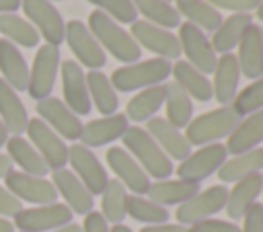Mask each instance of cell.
<instances>
[{
  "label": "cell",
  "mask_w": 263,
  "mask_h": 232,
  "mask_svg": "<svg viewBox=\"0 0 263 232\" xmlns=\"http://www.w3.org/2000/svg\"><path fill=\"white\" fill-rule=\"evenodd\" d=\"M166 2H171V0H166Z\"/></svg>",
  "instance_id": "obj_58"
},
{
  "label": "cell",
  "mask_w": 263,
  "mask_h": 232,
  "mask_svg": "<svg viewBox=\"0 0 263 232\" xmlns=\"http://www.w3.org/2000/svg\"><path fill=\"white\" fill-rule=\"evenodd\" d=\"M127 216L146 226H154V224L168 222L171 214L166 211V207L150 201L144 195H127Z\"/></svg>",
  "instance_id": "obj_40"
},
{
  "label": "cell",
  "mask_w": 263,
  "mask_h": 232,
  "mask_svg": "<svg viewBox=\"0 0 263 232\" xmlns=\"http://www.w3.org/2000/svg\"><path fill=\"white\" fill-rule=\"evenodd\" d=\"M60 74H62L64 103L68 105V109L76 115H88L92 105H90L86 74L82 72V66L74 60H66L60 64Z\"/></svg>",
  "instance_id": "obj_18"
},
{
  "label": "cell",
  "mask_w": 263,
  "mask_h": 232,
  "mask_svg": "<svg viewBox=\"0 0 263 232\" xmlns=\"http://www.w3.org/2000/svg\"><path fill=\"white\" fill-rule=\"evenodd\" d=\"M0 33L4 35L6 41H10L12 45H21V47H35L39 43V33L37 29L21 18L14 12H2L0 14Z\"/></svg>",
  "instance_id": "obj_38"
},
{
  "label": "cell",
  "mask_w": 263,
  "mask_h": 232,
  "mask_svg": "<svg viewBox=\"0 0 263 232\" xmlns=\"http://www.w3.org/2000/svg\"><path fill=\"white\" fill-rule=\"evenodd\" d=\"M60 47L51 43H43L33 60V66L29 70V94L35 101L47 99L53 90L55 78H58V68H60Z\"/></svg>",
  "instance_id": "obj_6"
},
{
  "label": "cell",
  "mask_w": 263,
  "mask_h": 232,
  "mask_svg": "<svg viewBox=\"0 0 263 232\" xmlns=\"http://www.w3.org/2000/svg\"><path fill=\"white\" fill-rule=\"evenodd\" d=\"M0 121L6 127V131L12 136H21L29 123V115L21 96L2 78H0Z\"/></svg>",
  "instance_id": "obj_29"
},
{
  "label": "cell",
  "mask_w": 263,
  "mask_h": 232,
  "mask_svg": "<svg viewBox=\"0 0 263 232\" xmlns=\"http://www.w3.org/2000/svg\"><path fill=\"white\" fill-rule=\"evenodd\" d=\"M261 35H263V27H261Z\"/></svg>",
  "instance_id": "obj_56"
},
{
  "label": "cell",
  "mask_w": 263,
  "mask_h": 232,
  "mask_svg": "<svg viewBox=\"0 0 263 232\" xmlns=\"http://www.w3.org/2000/svg\"><path fill=\"white\" fill-rule=\"evenodd\" d=\"M88 31L92 33V37L99 41V45L103 47V51L111 53L115 60H119L121 64H134L140 62L142 55V47L134 41V37L119 25L115 23L111 16H107L101 10H92L88 14Z\"/></svg>",
  "instance_id": "obj_1"
},
{
  "label": "cell",
  "mask_w": 263,
  "mask_h": 232,
  "mask_svg": "<svg viewBox=\"0 0 263 232\" xmlns=\"http://www.w3.org/2000/svg\"><path fill=\"white\" fill-rule=\"evenodd\" d=\"M4 181H6L4 187L18 201L47 205V203H55V199H58V191H55L53 183L47 181L45 177L27 175V172H21V170H10L4 177Z\"/></svg>",
  "instance_id": "obj_15"
},
{
  "label": "cell",
  "mask_w": 263,
  "mask_h": 232,
  "mask_svg": "<svg viewBox=\"0 0 263 232\" xmlns=\"http://www.w3.org/2000/svg\"><path fill=\"white\" fill-rule=\"evenodd\" d=\"M179 45H181V51L183 55L187 57L185 62H189L195 70H199L201 74H214V68H216V62H218V55L208 39V35L197 29L195 25L191 23H181L179 25Z\"/></svg>",
  "instance_id": "obj_8"
},
{
  "label": "cell",
  "mask_w": 263,
  "mask_h": 232,
  "mask_svg": "<svg viewBox=\"0 0 263 232\" xmlns=\"http://www.w3.org/2000/svg\"><path fill=\"white\" fill-rule=\"evenodd\" d=\"M6 150H8V158L21 166V172L27 175H35V177H45L49 172V166L45 164V160L41 158V154L33 148V144L21 136H12L6 140Z\"/></svg>",
  "instance_id": "obj_32"
},
{
  "label": "cell",
  "mask_w": 263,
  "mask_h": 232,
  "mask_svg": "<svg viewBox=\"0 0 263 232\" xmlns=\"http://www.w3.org/2000/svg\"><path fill=\"white\" fill-rule=\"evenodd\" d=\"M240 68L234 53H222L218 55L216 68H214V82H212V94L220 105H230L238 92L240 82Z\"/></svg>",
  "instance_id": "obj_23"
},
{
  "label": "cell",
  "mask_w": 263,
  "mask_h": 232,
  "mask_svg": "<svg viewBox=\"0 0 263 232\" xmlns=\"http://www.w3.org/2000/svg\"><path fill=\"white\" fill-rule=\"evenodd\" d=\"M68 162L72 166V172L80 179V183L92 193V195H101L103 189L109 183L107 170L101 164V160L97 158V154L82 146V144H72L68 146Z\"/></svg>",
  "instance_id": "obj_13"
},
{
  "label": "cell",
  "mask_w": 263,
  "mask_h": 232,
  "mask_svg": "<svg viewBox=\"0 0 263 232\" xmlns=\"http://www.w3.org/2000/svg\"><path fill=\"white\" fill-rule=\"evenodd\" d=\"M121 142H123V148L136 158V162L144 168L148 177L162 181L175 172L173 160L160 150V146L152 140V136L144 127L129 125L121 136Z\"/></svg>",
  "instance_id": "obj_2"
},
{
  "label": "cell",
  "mask_w": 263,
  "mask_h": 232,
  "mask_svg": "<svg viewBox=\"0 0 263 232\" xmlns=\"http://www.w3.org/2000/svg\"><path fill=\"white\" fill-rule=\"evenodd\" d=\"M64 41L68 43L70 51L76 55L78 64L88 70H101L107 64V53L99 45V41L92 37L88 27L82 21H68Z\"/></svg>",
  "instance_id": "obj_9"
},
{
  "label": "cell",
  "mask_w": 263,
  "mask_h": 232,
  "mask_svg": "<svg viewBox=\"0 0 263 232\" xmlns=\"http://www.w3.org/2000/svg\"><path fill=\"white\" fill-rule=\"evenodd\" d=\"M140 232H191L189 226H183V224H154V226H144Z\"/></svg>",
  "instance_id": "obj_48"
},
{
  "label": "cell",
  "mask_w": 263,
  "mask_h": 232,
  "mask_svg": "<svg viewBox=\"0 0 263 232\" xmlns=\"http://www.w3.org/2000/svg\"><path fill=\"white\" fill-rule=\"evenodd\" d=\"M226 197H228V189L222 183L212 185L203 191H197L193 197H189L185 203H181L177 207V211H175L177 224L193 226L201 220L214 218L216 214H220L224 209Z\"/></svg>",
  "instance_id": "obj_5"
},
{
  "label": "cell",
  "mask_w": 263,
  "mask_h": 232,
  "mask_svg": "<svg viewBox=\"0 0 263 232\" xmlns=\"http://www.w3.org/2000/svg\"><path fill=\"white\" fill-rule=\"evenodd\" d=\"M164 96H166V86L164 84L142 88L138 94H134L127 101L123 115L127 117V121H134V123L148 121V119L156 117L158 109L164 105Z\"/></svg>",
  "instance_id": "obj_28"
},
{
  "label": "cell",
  "mask_w": 263,
  "mask_h": 232,
  "mask_svg": "<svg viewBox=\"0 0 263 232\" xmlns=\"http://www.w3.org/2000/svg\"><path fill=\"white\" fill-rule=\"evenodd\" d=\"M10 170H12V160L8 158V154H0V179H4Z\"/></svg>",
  "instance_id": "obj_49"
},
{
  "label": "cell",
  "mask_w": 263,
  "mask_h": 232,
  "mask_svg": "<svg viewBox=\"0 0 263 232\" xmlns=\"http://www.w3.org/2000/svg\"><path fill=\"white\" fill-rule=\"evenodd\" d=\"M216 10L222 8V10H230L232 14H240V12H249L251 10H257L259 2L261 0H208Z\"/></svg>",
  "instance_id": "obj_44"
},
{
  "label": "cell",
  "mask_w": 263,
  "mask_h": 232,
  "mask_svg": "<svg viewBox=\"0 0 263 232\" xmlns=\"http://www.w3.org/2000/svg\"><path fill=\"white\" fill-rule=\"evenodd\" d=\"M35 111L41 121H45L62 140H78L82 131V121L76 113L68 109V105L62 99L47 96L37 101Z\"/></svg>",
  "instance_id": "obj_17"
},
{
  "label": "cell",
  "mask_w": 263,
  "mask_h": 232,
  "mask_svg": "<svg viewBox=\"0 0 263 232\" xmlns=\"http://www.w3.org/2000/svg\"><path fill=\"white\" fill-rule=\"evenodd\" d=\"M164 86H166V96H164L166 117L164 119L171 125L183 129L193 119V101L177 82H168Z\"/></svg>",
  "instance_id": "obj_36"
},
{
  "label": "cell",
  "mask_w": 263,
  "mask_h": 232,
  "mask_svg": "<svg viewBox=\"0 0 263 232\" xmlns=\"http://www.w3.org/2000/svg\"><path fill=\"white\" fill-rule=\"evenodd\" d=\"M263 142V109L255 111L251 115H245L238 125L232 129L226 142V152L228 154H242L253 148H259Z\"/></svg>",
  "instance_id": "obj_25"
},
{
  "label": "cell",
  "mask_w": 263,
  "mask_h": 232,
  "mask_svg": "<svg viewBox=\"0 0 263 232\" xmlns=\"http://www.w3.org/2000/svg\"><path fill=\"white\" fill-rule=\"evenodd\" d=\"M230 105L240 117L261 111L263 109V76L253 80L251 84H247L240 92H236V96Z\"/></svg>",
  "instance_id": "obj_41"
},
{
  "label": "cell",
  "mask_w": 263,
  "mask_h": 232,
  "mask_svg": "<svg viewBox=\"0 0 263 232\" xmlns=\"http://www.w3.org/2000/svg\"><path fill=\"white\" fill-rule=\"evenodd\" d=\"M21 209H23V203L4 185H0V216L2 218H14Z\"/></svg>",
  "instance_id": "obj_46"
},
{
  "label": "cell",
  "mask_w": 263,
  "mask_h": 232,
  "mask_svg": "<svg viewBox=\"0 0 263 232\" xmlns=\"http://www.w3.org/2000/svg\"><path fill=\"white\" fill-rule=\"evenodd\" d=\"M240 232H263V203H253L242 216Z\"/></svg>",
  "instance_id": "obj_45"
},
{
  "label": "cell",
  "mask_w": 263,
  "mask_h": 232,
  "mask_svg": "<svg viewBox=\"0 0 263 232\" xmlns=\"http://www.w3.org/2000/svg\"><path fill=\"white\" fill-rule=\"evenodd\" d=\"M257 16H259V21H263V0H261L259 6H257Z\"/></svg>",
  "instance_id": "obj_55"
},
{
  "label": "cell",
  "mask_w": 263,
  "mask_h": 232,
  "mask_svg": "<svg viewBox=\"0 0 263 232\" xmlns=\"http://www.w3.org/2000/svg\"><path fill=\"white\" fill-rule=\"evenodd\" d=\"M226 158H228L226 146L220 144V142L208 144V146H199L195 152L191 150V154L185 160L179 162L175 172L179 175L181 181L201 183L203 179H208L214 172H218V168L224 164Z\"/></svg>",
  "instance_id": "obj_7"
},
{
  "label": "cell",
  "mask_w": 263,
  "mask_h": 232,
  "mask_svg": "<svg viewBox=\"0 0 263 232\" xmlns=\"http://www.w3.org/2000/svg\"><path fill=\"white\" fill-rule=\"evenodd\" d=\"M49 2H51V0H49Z\"/></svg>",
  "instance_id": "obj_59"
},
{
  "label": "cell",
  "mask_w": 263,
  "mask_h": 232,
  "mask_svg": "<svg viewBox=\"0 0 263 232\" xmlns=\"http://www.w3.org/2000/svg\"><path fill=\"white\" fill-rule=\"evenodd\" d=\"M0 72L2 80L12 86L16 92L27 90L29 86V66L18 51L16 45H12L6 39H0Z\"/></svg>",
  "instance_id": "obj_27"
},
{
  "label": "cell",
  "mask_w": 263,
  "mask_h": 232,
  "mask_svg": "<svg viewBox=\"0 0 263 232\" xmlns=\"http://www.w3.org/2000/svg\"><path fill=\"white\" fill-rule=\"evenodd\" d=\"M0 232H14V224L0 216Z\"/></svg>",
  "instance_id": "obj_52"
},
{
  "label": "cell",
  "mask_w": 263,
  "mask_h": 232,
  "mask_svg": "<svg viewBox=\"0 0 263 232\" xmlns=\"http://www.w3.org/2000/svg\"><path fill=\"white\" fill-rule=\"evenodd\" d=\"M171 62L162 57H150L134 64H125L111 74V84L119 92H134L148 86L164 84V80L171 76Z\"/></svg>",
  "instance_id": "obj_4"
},
{
  "label": "cell",
  "mask_w": 263,
  "mask_h": 232,
  "mask_svg": "<svg viewBox=\"0 0 263 232\" xmlns=\"http://www.w3.org/2000/svg\"><path fill=\"white\" fill-rule=\"evenodd\" d=\"M109 232H134V230L129 226H125V224H115V226H111Z\"/></svg>",
  "instance_id": "obj_53"
},
{
  "label": "cell",
  "mask_w": 263,
  "mask_h": 232,
  "mask_svg": "<svg viewBox=\"0 0 263 232\" xmlns=\"http://www.w3.org/2000/svg\"><path fill=\"white\" fill-rule=\"evenodd\" d=\"M129 35L134 37V41L152 51L156 57H162V60H179L181 55V45H179V39L177 35H173L171 31L162 29V27H156L148 21H136L132 23V31Z\"/></svg>",
  "instance_id": "obj_14"
},
{
  "label": "cell",
  "mask_w": 263,
  "mask_h": 232,
  "mask_svg": "<svg viewBox=\"0 0 263 232\" xmlns=\"http://www.w3.org/2000/svg\"><path fill=\"white\" fill-rule=\"evenodd\" d=\"M51 232H82V226L70 222V224H66V226H62V228H58V230H51Z\"/></svg>",
  "instance_id": "obj_51"
},
{
  "label": "cell",
  "mask_w": 263,
  "mask_h": 232,
  "mask_svg": "<svg viewBox=\"0 0 263 232\" xmlns=\"http://www.w3.org/2000/svg\"><path fill=\"white\" fill-rule=\"evenodd\" d=\"M90 4L97 6V10L105 12L107 16H111L115 23H136L138 21V12L136 6L132 4V0H86Z\"/></svg>",
  "instance_id": "obj_42"
},
{
  "label": "cell",
  "mask_w": 263,
  "mask_h": 232,
  "mask_svg": "<svg viewBox=\"0 0 263 232\" xmlns=\"http://www.w3.org/2000/svg\"><path fill=\"white\" fill-rule=\"evenodd\" d=\"M261 187H263V175L261 172L249 175V177H245L232 185V189L228 191V197H226V205H224V209L232 222L242 220L245 211L261 195Z\"/></svg>",
  "instance_id": "obj_24"
},
{
  "label": "cell",
  "mask_w": 263,
  "mask_h": 232,
  "mask_svg": "<svg viewBox=\"0 0 263 232\" xmlns=\"http://www.w3.org/2000/svg\"><path fill=\"white\" fill-rule=\"evenodd\" d=\"M132 4L136 6V12L144 16V21L156 27H162L168 31L181 25V16L177 8L166 0H132Z\"/></svg>",
  "instance_id": "obj_39"
},
{
  "label": "cell",
  "mask_w": 263,
  "mask_h": 232,
  "mask_svg": "<svg viewBox=\"0 0 263 232\" xmlns=\"http://www.w3.org/2000/svg\"><path fill=\"white\" fill-rule=\"evenodd\" d=\"M6 140H8V131H6V127H4L2 121H0V146H4Z\"/></svg>",
  "instance_id": "obj_54"
},
{
  "label": "cell",
  "mask_w": 263,
  "mask_h": 232,
  "mask_svg": "<svg viewBox=\"0 0 263 232\" xmlns=\"http://www.w3.org/2000/svg\"><path fill=\"white\" fill-rule=\"evenodd\" d=\"M21 8V0H0V14L2 12H14Z\"/></svg>",
  "instance_id": "obj_50"
},
{
  "label": "cell",
  "mask_w": 263,
  "mask_h": 232,
  "mask_svg": "<svg viewBox=\"0 0 263 232\" xmlns=\"http://www.w3.org/2000/svg\"><path fill=\"white\" fill-rule=\"evenodd\" d=\"M25 131H27L29 142L33 144V148L41 154V158L49 166V170L66 168V164H68V146L45 121H41L39 117L29 119Z\"/></svg>",
  "instance_id": "obj_10"
},
{
  "label": "cell",
  "mask_w": 263,
  "mask_h": 232,
  "mask_svg": "<svg viewBox=\"0 0 263 232\" xmlns=\"http://www.w3.org/2000/svg\"><path fill=\"white\" fill-rule=\"evenodd\" d=\"M199 191V183H189V181H173V179H162V181H152L148 187V199L166 207V205H181L189 197H193Z\"/></svg>",
  "instance_id": "obj_30"
},
{
  "label": "cell",
  "mask_w": 263,
  "mask_h": 232,
  "mask_svg": "<svg viewBox=\"0 0 263 232\" xmlns=\"http://www.w3.org/2000/svg\"><path fill=\"white\" fill-rule=\"evenodd\" d=\"M105 158H107L109 168L115 172L117 181L127 191H132V195H146L148 193V187H150L152 181L125 148L113 146V148L107 150Z\"/></svg>",
  "instance_id": "obj_16"
},
{
  "label": "cell",
  "mask_w": 263,
  "mask_h": 232,
  "mask_svg": "<svg viewBox=\"0 0 263 232\" xmlns=\"http://www.w3.org/2000/svg\"><path fill=\"white\" fill-rule=\"evenodd\" d=\"M51 183L55 191L64 197V203L70 207L72 214L86 216L95 207V195L80 183V179L68 170V168H58L51 170Z\"/></svg>",
  "instance_id": "obj_19"
},
{
  "label": "cell",
  "mask_w": 263,
  "mask_h": 232,
  "mask_svg": "<svg viewBox=\"0 0 263 232\" xmlns=\"http://www.w3.org/2000/svg\"><path fill=\"white\" fill-rule=\"evenodd\" d=\"M21 8L25 10V16L29 23L37 29V33L45 39V43L58 45L64 41L66 23L60 14V10L49 0H21Z\"/></svg>",
  "instance_id": "obj_12"
},
{
  "label": "cell",
  "mask_w": 263,
  "mask_h": 232,
  "mask_svg": "<svg viewBox=\"0 0 263 232\" xmlns=\"http://www.w3.org/2000/svg\"><path fill=\"white\" fill-rule=\"evenodd\" d=\"M263 170V148H253L242 154H234L224 160V164L218 168V179L224 183H236L249 175Z\"/></svg>",
  "instance_id": "obj_31"
},
{
  "label": "cell",
  "mask_w": 263,
  "mask_h": 232,
  "mask_svg": "<svg viewBox=\"0 0 263 232\" xmlns=\"http://www.w3.org/2000/svg\"><path fill=\"white\" fill-rule=\"evenodd\" d=\"M240 119L242 117L232 109V105H220L218 109L193 117L185 127V138L191 146L216 144L222 138H228Z\"/></svg>",
  "instance_id": "obj_3"
},
{
  "label": "cell",
  "mask_w": 263,
  "mask_h": 232,
  "mask_svg": "<svg viewBox=\"0 0 263 232\" xmlns=\"http://www.w3.org/2000/svg\"><path fill=\"white\" fill-rule=\"evenodd\" d=\"M179 16H185L187 23L195 25L201 31H216L222 23L220 10H216L208 0H175Z\"/></svg>",
  "instance_id": "obj_35"
},
{
  "label": "cell",
  "mask_w": 263,
  "mask_h": 232,
  "mask_svg": "<svg viewBox=\"0 0 263 232\" xmlns=\"http://www.w3.org/2000/svg\"><path fill=\"white\" fill-rule=\"evenodd\" d=\"M191 232H240V228L230 222V220H216V218H208L201 220L193 226H189Z\"/></svg>",
  "instance_id": "obj_43"
},
{
  "label": "cell",
  "mask_w": 263,
  "mask_h": 232,
  "mask_svg": "<svg viewBox=\"0 0 263 232\" xmlns=\"http://www.w3.org/2000/svg\"><path fill=\"white\" fill-rule=\"evenodd\" d=\"M127 189L117 179H109L101 193V216L107 220V224H123L127 216Z\"/></svg>",
  "instance_id": "obj_37"
},
{
  "label": "cell",
  "mask_w": 263,
  "mask_h": 232,
  "mask_svg": "<svg viewBox=\"0 0 263 232\" xmlns=\"http://www.w3.org/2000/svg\"><path fill=\"white\" fill-rule=\"evenodd\" d=\"M171 74H173V82H177L189 96L191 101H199V103H208L214 99L212 94V82L205 74H201L199 70H195L189 62L185 60H175V64L171 66Z\"/></svg>",
  "instance_id": "obj_26"
},
{
  "label": "cell",
  "mask_w": 263,
  "mask_h": 232,
  "mask_svg": "<svg viewBox=\"0 0 263 232\" xmlns=\"http://www.w3.org/2000/svg\"><path fill=\"white\" fill-rule=\"evenodd\" d=\"M253 23L249 12H240V14H230L228 18H222L220 27L214 31V37L210 39L212 47L216 53H232V49L238 45L242 33L247 31V27Z\"/></svg>",
  "instance_id": "obj_34"
},
{
  "label": "cell",
  "mask_w": 263,
  "mask_h": 232,
  "mask_svg": "<svg viewBox=\"0 0 263 232\" xmlns=\"http://www.w3.org/2000/svg\"><path fill=\"white\" fill-rule=\"evenodd\" d=\"M86 88H88L90 105H95L97 111L103 117L117 113L119 96H117V90L113 88V84H111V80H109L107 74H103L99 70L86 72Z\"/></svg>",
  "instance_id": "obj_33"
},
{
  "label": "cell",
  "mask_w": 263,
  "mask_h": 232,
  "mask_svg": "<svg viewBox=\"0 0 263 232\" xmlns=\"http://www.w3.org/2000/svg\"><path fill=\"white\" fill-rule=\"evenodd\" d=\"M238 53H236V62L240 68V74L257 80L263 76V35H261V27L251 23L247 27V31L242 33L240 41H238Z\"/></svg>",
  "instance_id": "obj_22"
},
{
  "label": "cell",
  "mask_w": 263,
  "mask_h": 232,
  "mask_svg": "<svg viewBox=\"0 0 263 232\" xmlns=\"http://www.w3.org/2000/svg\"><path fill=\"white\" fill-rule=\"evenodd\" d=\"M74 214L66 203H47V205H37L29 209H21L14 216V226L18 232H47V230H58L66 224H70Z\"/></svg>",
  "instance_id": "obj_11"
},
{
  "label": "cell",
  "mask_w": 263,
  "mask_h": 232,
  "mask_svg": "<svg viewBox=\"0 0 263 232\" xmlns=\"http://www.w3.org/2000/svg\"><path fill=\"white\" fill-rule=\"evenodd\" d=\"M261 193H263V187H261Z\"/></svg>",
  "instance_id": "obj_57"
},
{
  "label": "cell",
  "mask_w": 263,
  "mask_h": 232,
  "mask_svg": "<svg viewBox=\"0 0 263 232\" xmlns=\"http://www.w3.org/2000/svg\"><path fill=\"white\" fill-rule=\"evenodd\" d=\"M127 127H129L127 117L123 113H113V115H105L101 119H92L84 123L78 140H82V146L86 148H99L115 140H121Z\"/></svg>",
  "instance_id": "obj_21"
},
{
  "label": "cell",
  "mask_w": 263,
  "mask_h": 232,
  "mask_svg": "<svg viewBox=\"0 0 263 232\" xmlns=\"http://www.w3.org/2000/svg\"><path fill=\"white\" fill-rule=\"evenodd\" d=\"M109 224L107 220L99 214V211H90L84 216V222H82V232H109Z\"/></svg>",
  "instance_id": "obj_47"
},
{
  "label": "cell",
  "mask_w": 263,
  "mask_h": 232,
  "mask_svg": "<svg viewBox=\"0 0 263 232\" xmlns=\"http://www.w3.org/2000/svg\"><path fill=\"white\" fill-rule=\"evenodd\" d=\"M144 129L152 136V140L160 146V150L171 160H179L181 162V160H185L191 154V148L193 146L187 142L185 133L179 127L171 125L164 117H152V119H148Z\"/></svg>",
  "instance_id": "obj_20"
}]
</instances>
